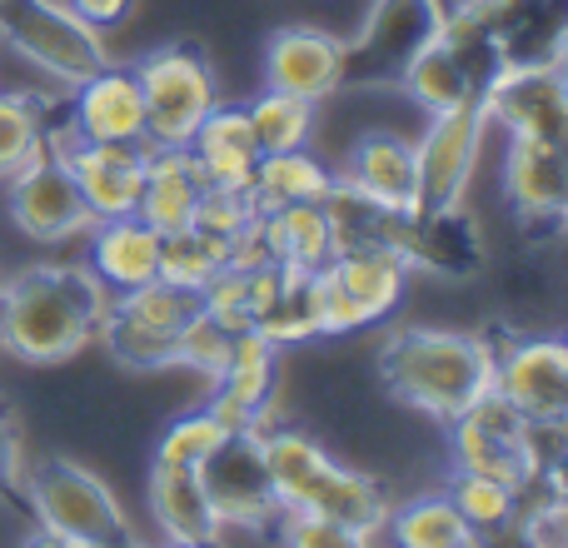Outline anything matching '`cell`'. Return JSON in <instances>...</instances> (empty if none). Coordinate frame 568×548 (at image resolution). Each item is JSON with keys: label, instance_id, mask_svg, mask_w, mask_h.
I'll return each mask as SVG.
<instances>
[{"label": "cell", "instance_id": "obj_1", "mask_svg": "<svg viewBox=\"0 0 568 548\" xmlns=\"http://www.w3.org/2000/svg\"><path fill=\"white\" fill-rule=\"evenodd\" d=\"M110 290L90 270H26L0 290V344L26 364H65L95 339Z\"/></svg>", "mask_w": 568, "mask_h": 548}, {"label": "cell", "instance_id": "obj_2", "mask_svg": "<svg viewBox=\"0 0 568 548\" xmlns=\"http://www.w3.org/2000/svg\"><path fill=\"white\" fill-rule=\"evenodd\" d=\"M494 349L479 334L459 329H399L379 349V379L399 404L454 424L484 394H494Z\"/></svg>", "mask_w": 568, "mask_h": 548}, {"label": "cell", "instance_id": "obj_3", "mask_svg": "<svg viewBox=\"0 0 568 548\" xmlns=\"http://www.w3.org/2000/svg\"><path fill=\"white\" fill-rule=\"evenodd\" d=\"M260 434H265V464H270V484H275L280 509L320 514V519L344 524V529L364 534V539H374L384 529L389 499H384V489L374 479L329 459L310 434H294V429H260Z\"/></svg>", "mask_w": 568, "mask_h": 548}, {"label": "cell", "instance_id": "obj_4", "mask_svg": "<svg viewBox=\"0 0 568 548\" xmlns=\"http://www.w3.org/2000/svg\"><path fill=\"white\" fill-rule=\"evenodd\" d=\"M40 529L60 534L70 548H135L130 519L110 484L75 459H45L26 479Z\"/></svg>", "mask_w": 568, "mask_h": 548}, {"label": "cell", "instance_id": "obj_5", "mask_svg": "<svg viewBox=\"0 0 568 548\" xmlns=\"http://www.w3.org/2000/svg\"><path fill=\"white\" fill-rule=\"evenodd\" d=\"M409 260L394 245H349L329 260L320 274H310L314 324L320 334H354L364 324L384 319L399 304Z\"/></svg>", "mask_w": 568, "mask_h": 548}, {"label": "cell", "instance_id": "obj_6", "mask_svg": "<svg viewBox=\"0 0 568 548\" xmlns=\"http://www.w3.org/2000/svg\"><path fill=\"white\" fill-rule=\"evenodd\" d=\"M549 434L559 429H534L499 394H484L469 414H459L449 424L454 474H484V479L514 484V489H534L554 464V454H544Z\"/></svg>", "mask_w": 568, "mask_h": 548}, {"label": "cell", "instance_id": "obj_7", "mask_svg": "<svg viewBox=\"0 0 568 548\" xmlns=\"http://www.w3.org/2000/svg\"><path fill=\"white\" fill-rule=\"evenodd\" d=\"M0 40L65 85H80L100 65H110L105 35L70 16L65 0H0Z\"/></svg>", "mask_w": 568, "mask_h": 548}, {"label": "cell", "instance_id": "obj_8", "mask_svg": "<svg viewBox=\"0 0 568 548\" xmlns=\"http://www.w3.org/2000/svg\"><path fill=\"white\" fill-rule=\"evenodd\" d=\"M135 80L140 100H145V145L155 150H185L200 120L220 105L215 70L205 65V55L185 45L150 50L135 65Z\"/></svg>", "mask_w": 568, "mask_h": 548}, {"label": "cell", "instance_id": "obj_9", "mask_svg": "<svg viewBox=\"0 0 568 548\" xmlns=\"http://www.w3.org/2000/svg\"><path fill=\"white\" fill-rule=\"evenodd\" d=\"M484 130H489V120L479 105L429 115V130L414 145V215L459 210L474 165H479Z\"/></svg>", "mask_w": 568, "mask_h": 548}, {"label": "cell", "instance_id": "obj_10", "mask_svg": "<svg viewBox=\"0 0 568 548\" xmlns=\"http://www.w3.org/2000/svg\"><path fill=\"white\" fill-rule=\"evenodd\" d=\"M479 110L504 135L564 140L568 135V85L559 60H504V70L479 90Z\"/></svg>", "mask_w": 568, "mask_h": 548}, {"label": "cell", "instance_id": "obj_11", "mask_svg": "<svg viewBox=\"0 0 568 548\" xmlns=\"http://www.w3.org/2000/svg\"><path fill=\"white\" fill-rule=\"evenodd\" d=\"M200 484L210 494L220 529H265V524H275L280 499L275 484H270L265 434L260 429L225 434V444L200 464Z\"/></svg>", "mask_w": 568, "mask_h": 548}, {"label": "cell", "instance_id": "obj_12", "mask_svg": "<svg viewBox=\"0 0 568 548\" xmlns=\"http://www.w3.org/2000/svg\"><path fill=\"white\" fill-rule=\"evenodd\" d=\"M494 394L534 429H564L568 419V344L554 334L514 339L494 359Z\"/></svg>", "mask_w": 568, "mask_h": 548}, {"label": "cell", "instance_id": "obj_13", "mask_svg": "<svg viewBox=\"0 0 568 548\" xmlns=\"http://www.w3.org/2000/svg\"><path fill=\"white\" fill-rule=\"evenodd\" d=\"M10 220L20 235H30L36 245H65V240L85 235L90 220L80 185L70 175V165L45 145V155L30 160L20 175H10Z\"/></svg>", "mask_w": 568, "mask_h": 548}, {"label": "cell", "instance_id": "obj_14", "mask_svg": "<svg viewBox=\"0 0 568 548\" xmlns=\"http://www.w3.org/2000/svg\"><path fill=\"white\" fill-rule=\"evenodd\" d=\"M444 16H449L444 0H374L359 40L349 45V65H344V75L369 70V80H384V75L399 80V70L409 65L429 40H439Z\"/></svg>", "mask_w": 568, "mask_h": 548}, {"label": "cell", "instance_id": "obj_15", "mask_svg": "<svg viewBox=\"0 0 568 548\" xmlns=\"http://www.w3.org/2000/svg\"><path fill=\"white\" fill-rule=\"evenodd\" d=\"M45 145L70 165L90 220L135 215L140 185H145V145H90L70 130H60V140H45Z\"/></svg>", "mask_w": 568, "mask_h": 548}, {"label": "cell", "instance_id": "obj_16", "mask_svg": "<svg viewBox=\"0 0 568 548\" xmlns=\"http://www.w3.org/2000/svg\"><path fill=\"white\" fill-rule=\"evenodd\" d=\"M70 135L90 145H145V100L135 70L100 65L80 85H70Z\"/></svg>", "mask_w": 568, "mask_h": 548}, {"label": "cell", "instance_id": "obj_17", "mask_svg": "<svg viewBox=\"0 0 568 548\" xmlns=\"http://www.w3.org/2000/svg\"><path fill=\"white\" fill-rule=\"evenodd\" d=\"M344 65H349V45L314 26H290L270 40L265 50V90H284L310 105L329 100L344 85Z\"/></svg>", "mask_w": 568, "mask_h": 548}, {"label": "cell", "instance_id": "obj_18", "mask_svg": "<svg viewBox=\"0 0 568 548\" xmlns=\"http://www.w3.org/2000/svg\"><path fill=\"white\" fill-rule=\"evenodd\" d=\"M275 379H280V344H270L260 329H240L235 349H230L225 374L215 379L205 409L235 429H265V409L275 399Z\"/></svg>", "mask_w": 568, "mask_h": 548}, {"label": "cell", "instance_id": "obj_19", "mask_svg": "<svg viewBox=\"0 0 568 548\" xmlns=\"http://www.w3.org/2000/svg\"><path fill=\"white\" fill-rule=\"evenodd\" d=\"M334 180L384 215H414V140L369 130L354 140L349 160Z\"/></svg>", "mask_w": 568, "mask_h": 548}, {"label": "cell", "instance_id": "obj_20", "mask_svg": "<svg viewBox=\"0 0 568 548\" xmlns=\"http://www.w3.org/2000/svg\"><path fill=\"white\" fill-rule=\"evenodd\" d=\"M504 195H509L514 215L559 225L564 200H568V175H564V140H529L514 135L509 155H504Z\"/></svg>", "mask_w": 568, "mask_h": 548}, {"label": "cell", "instance_id": "obj_21", "mask_svg": "<svg viewBox=\"0 0 568 548\" xmlns=\"http://www.w3.org/2000/svg\"><path fill=\"white\" fill-rule=\"evenodd\" d=\"M185 155L195 160L200 180L210 190H245L250 195V180H255L260 165V145H255V130H250L245 105H215L200 130L190 135Z\"/></svg>", "mask_w": 568, "mask_h": 548}, {"label": "cell", "instance_id": "obj_22", "mask_svg": "<svg viewBox=\"0 0 568 548\" xmlns=\"http://www.w3.org/2000/svg\"><path fill=\"white\" fill-rule=\"evenodd\" d=\"M85 235H90L85 270L95 274L110 294H125V290H140V284L160 280V235L140 215L95 220Z\"/></svg>", "mask_w": 568, "mask_h": 548}, {"label": "cell", "instance_id": "obj_23", "mask_svg": "<svg viewBox=\"0 0 568 548\" xmlns=\"http://www.w3.org/2000/svg\"><path fill=\"white\" fill-rule=\"evenodd\" d=\"M200 195H205V180H200L195 160L185 150H155L145 145V185H140V205L135 215L155 230L160 240L175 235V230L195 225Z\"/></svg>", "mask_w": 568, "mask_h": 548}, {"label": "cell", "instance_id": "obj_24", "mask_svg": "<svg viewBox=\"0 0 568 548\" xmlns=\"http://www.w3.org/2000/svg\"><path fill=\"white\" fill-rule=\"evenodd\" d=\"M260 245H265L270 265L290 274H320L339 255V235H334L324 205H280L255 220Z\"/></svg>", "mask_w": 568, "mask_h": 548}, {"label": "cell", "instance_id": "obj_25", "mask_svg": "<svg viewBox=\"0 0 568 548\" xmlns=\"http://www.w3.org/2000/svg\"><path fill=\"white\" fill-rule=\"evenodd\" d=\"M150 519H155L165 544H215L220 539V519L210 509L200 469L150 464Z\"/></svg>", "mask_w": 568, "mask_h": 548}, {"label": "cell", "instance_id": "obj_26", "mask_svg": "<svg viewBox=\"0 0 568 548\" xmlns=\"http://www.w3.org/2000/svg\"><path fill=\"white\" fill-rule=\"evenodd\" d=\"M404 260L439 274H469L479 265V230L464 220V210H439V215H409L404 230Z\"/></svg>", "mask_w": 568, "mask_h": 548}, {"label": "cell", "instance_id": "obj_27", "mask_svg": "<svg viewBox=\"0 0 568 548\" xmlns=\"http://www.w3.org/2000/svg\"><path fill=\"white\" fill-rule=\"evenodd\" d=\"M404 90L414 95V105H424L429 115H444V110H464V105H479V85H474L469 65L449 50V40H429L409 65L399 70Z\"/></svg>", "mask_w": 568, "mask_h": 548}, {"label": "cell", "instance_id": "obj_28", "mask_svg": "<svg viewBox=\"0 0 568 548\" xmlns=\"http://www.w3.org/2000/svg\"><path fill=\"white\" fill-rule=\"evenodd\" d=\"M334 190V175L310 155V150H290V155H260L255 180H250V205L265 215L280 205H320Z\"/></svg>", "mask_w": 568, "mask_h": 548}, {"label": "cell", "instance_id": "obj_29", "mask_svg": "<svg viewBox=\"0 0 568 548\" xmlns=\"http://www.w3.org/2000/svg\"><path fill=\"white\" fill-rule=\"evenodd\" d=\"M394 548H464L479 534L464 524V514L454 509L449 494H424V499H409L399 509L384 514V529Z\"/></svg>", "mask_w": 568, "mask_h": 548}, {"label": "cell", "instance_id": "obj_30", "mask_svg": "<svg viewBox=\"0 0 568 548\" xmlns=\"http://www.w3.org/2000/svg\"><path fill=\"white\" fill-rule=\"evenodd\" d=\"M95 334L110 344V354H115L125 369L155 374V369H175L180 364V334L140 324V319H130V314H115L110 304H105V319H100Z\"/></svg>", "mask_w": 568, "mask_h": 548}, {"label": "cell", "instance_id": "obj_31", "mask_svg": "<svg viewBox=\"0 0 568 548\" xmlns=\"http://www.w3.org/2000/svg\"><path fill=\"white\" fill-rule=\"evenodd\" d=\"M250 130H255V145L260 155H290V150L310 145V130H314V105L300 95H284V90H265L245 105Z\"/></svg>", "mask_w": 568, "mask_h": 548}, {"label": "cell", "instance_id": "obj_32", "mask_svg": "<svg viewBox=\"0 0 568 548\" xmlns=\"http://www.w3.org/2000/svg\"><path fill=\"white\" fill-rule=\"evenodd\" d=\"M225 265H230V240H215L195 225L160 240V280L165 284H180V290L200 294Z\"/></svg>", "mask_w": 568, "mask_h": 548}, {"label": "cell", "instance_id": "obj_33", "mask_svg": "<svg viewBox=\"0 0 568 548\" xmlns=\"http://www.w3.org/2000/svg\"><path fill=\"white\" fill-rule=\"evenodd\" d=\"M449 499H454V509L464 514V524H469L479 539H489V534L509 529V524L519 519L524 489L499 484V479H484V474H454Z\"/></svg>", "mask_w": 568, "mask_h": 548}, {"label": "cell", "instance_id": "obj_34", "mask_svg": "<svg viewBox=\"0 0 568 548\" xmlns=\"http://www.w3.org/2000/svg\"><path fill=\"white\" fill-rule=\"evenodd\" d=\"M45 110L36 105L30 95H10L0 90V180L20 175L30 160L45 155Z\"/></svg>", "mask_w": 568, "mask_h": 548}, {"label": "cell", "instance_id": "obj_35", "mask_svg": "<svg viewBox=\"0 0 568 548\" xmlns=\"http://www.w3.org/2000/svg\"><path fill=\"white\" fill-rule=\"evenodd\" d=\"M110 309L130 314V319H140V324H155V329L180 334L200 314V294L180 290V284H165V280H150V284H140V290L110 294Z\"/></svg>", "mask_w": 568, "mask_h": 548}, {"label": "cell", "instance_id": "obj_36", "mask_svg": "<svg viewBox=\"0 0 568 548\" xmlns=\"http://www.w3.org/2000/svg\"><path fill=\"white\" fill-rule=\"evenodd\" d=\"M225 424L215 419L210 409L200 414H185V419H175L165 434H160L155 444V464H165V469H200V464L210 459V454L225 444Z\"/></svg>", "mask_w": 568, "mask_h": 548}, {"label": "cell", "instance_id": "obj_37", "mask_svg": "<svg viewBox=\"0 0 568 548\" xmlns=\"http://www.w3.org/2000/svg\"><path fill=\"white\" fill-rule=\"evenodd\" d=\"M230 349H235V329H225V324H220L215 314H205V304H200V314L180 329V364L215 384L230 364Z\"/></svg>", "mask_w": 568, "mask_h": 548}, {"label": "cell", "instance_id": "obj_38", "mask_svg": "<svg viewBox=\"0 0 568 548\" xmlns=\"http://www.w3.org/2000/svg\"><path fill=\"white\" fill-rule=\"evenodd\" d=\"M374 539L344 529L334 519H320V514H294L280 509L275 514V548H369Z\"/></svg>", "mask_w": 568, "mask_h": 548}, {"label": "cell", "instance_id": "obj_39", "mask_svg": "<svg viewBox=\"0 0 568 548\" xmlns=\"http://www.w3.org/2000/svg\"><path fill=\"white\" fill-rule=\"evenodd\" d=\"M255 220H260V210L250 205L245 190H210L205 185V195H200V210H195V230H205V235H215V240L245 235Z\"/></svg>", "mask_w": 568, "mask_h": 548}, {"label": "cell", "instance_id": "obj_40", "mask_svg": "<svg viewBox=\"0 0 568 548\" xmlns=\"http://www.w3.org/2000/svg\"><path fill=\"white\" fill-rule=\"evenodd\" d=\"M70 6V16L75 20H85L90 30H100V35H105L110 26H120V20L130 16V6H135V0H65Z\"/></svg>", "mask_w": 568, "mask_h": 548}, {"label": "cell", "instance_id": "obj_41", "mask_svg": "<svg viewBox=\"0 0 568 548\" xmlns=\"http://www.w3.org/2000/svg\"><path fill=\"white\" fill-rule=\"evenodd\" d=\"M16 479H20V434L10 424V414L0 409V489H10Z\"/></svg>", "mask_w": 568, "mask_h": 548}, {"label": "cell", "instance_id": "obj_42", "mask_svg": "<svg viewBox=\"0 0 568 548\" xmlns=\"http://www.w3.org/2000/svg\"><path fill=\"white\" fill-rule=\"evenodd\" d=\"M20 548H70L60 534H50V529H36V534H26V544Z\"/></svg>", "mask_w": 568, "mask_h": 548}, {"label": "cell", "instance_id": "obj_43", "mask_svg": "<svg viewBox=\"0 0 568 548\" xmlns=\"http://www.w3.org/2000/svg\"><path fill=\"white\" fill-rule=\"evenodd\" d=\"M155 548H220V539H215V544H165V539H160Z\"/></svg>", "mask_w": 568, "mask_h": 548}, {"label": "cell", "instance_id": "obj_44", "mask_svg": "<svg viewBox=\"0 0 568 548\" xmlns=\"http://www.w3.org/2000/svg\"><path fill=\"white\" fill-rule=\"evenodd\" d=\"M514 6H529V10H539V6H549V0H514Z\"/></svg>", "mask_w": 568, "mask_h": 548}, {"label": "cell", "instance_id": "obj_45", "mask_svg": "<svg viewBox=\"0 0 568 548\" xmlns=\"http://www.w3.org/2000/svg\"><path fill=\"white\" fill-rule=\"evenodd\" d=\"M464 548H484V539H474V544H464Z\"/></svg>", "mask_w": 568, "mask_h": 548}]
</instances>
